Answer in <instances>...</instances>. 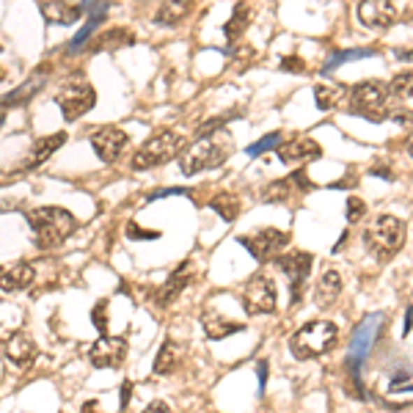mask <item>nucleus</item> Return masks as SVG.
<instances>
[{
	"label": "nucleus",
	"instance_id": "nucleus-1",
	"mask_svg": "<svg viewBox=\"0 0 413 413\" xmlns=\"http://www.w3.org/2000/svg\"><path fill=\"white\" fill-rule=\"evenodd\" d=\"M28 226L36 234V245L42 251L58 248L61 242H66V237L78 229V221L69 210L64 207H36L25 212Z\"/></svg>",
	"mask_w": 413,
	"mask_h": 413
},
{
	"label": "nucleus",
	"instance_id": "nucleus-2",
	"mask_svg": "<svg viewBox=\"0 0 413 413\" xmlns=\"http://www.w3.org/2000/svg\"><path fill=\"white\" fill-rule=\"evenodd\" d=\"M339 342V328L331 320H312L300 325L292 339H289V350L295 358L300 361H312V358H322L328 356Z\"/></svg>",
	"mask_w": 413,
	"mask_h": 413
},
{
	"label": "nucleus",
	"instance_id": "nucleus-3",
	"mask_svg": "<svg viewBox=\"0 0 413 413\" xmlns=\"http://www.w3.org/2000/svg\"><path fill=\"white\" fill-rule=\"evenodd\" d=\"M405 234H408L405 221H400V218H394V215H380V218H375V224H369V229L364 231V242H367V248L372 251L375 259L389 262V259H394V256L403 251Z\"/></svg>",
	"mask_w": 413,
	"mask_h": 413
},
{
	"label": "nucleus",
	"instance_id": "nucleus-4",
	"mask_svg": "<svg viewBox=\"0 0 413 413\" xmlns=\"http://www.w3.org/2000/svg\"><path fill=\"white\" fill-rule=\"evenodd\" d=\"M389 96H391L389 83H383V80H361L347 94V110L353 116H364L369 122H386V119H391V110L386 108Z\"/></svg>",
	"mask_w": 413,
	"mask_h": 413
},
{
	"label": "nucleus",
	"instance_id": "nucleus-5",
	"mask_svg": "<svg viewBox=\"0 0 413 413\" xmlns=\"http://www.w3.org/2000/svg\"><path fill=\"white\" fill-rule=\"evenodd\" d=\"M184 149H187L184 136L171 133V130H163V133H157V136H152L149 140L140 143V149L133 154L130 166H133V171L157 168V166H163V163H168V160H174V157L180 160Z\"/></svg>",
	"mask_w": 413,
	"mask_h": 413
},
{
	"label": "nucleus",
	"instance_id": "nucleus-6",
	"mask_svg": "<svg viewBox=\"0 0 413 413\" xmlns=\"http://www.w3.org/2000/svg\"><path fill=\"white\" fill-rule=\"evenodd\" d=\"M242 306L251 317L256 314H273L278 306V292L270 275L256 273L251 275V281L242 287Z\"/></svg>",
	"mask_w": 413,
	"mask_h": 413
},
{
	"label": "nucleus",
	"instance_id": "nucleus-7",
	"mask_svg": "<svg viewBox=\"0 0 413 413\" xmlns=\"http://www.w3.org/2000/svg\"><path fill=\"white\" fill-rule=\"evenodd\" d=\"M237 242L254 259H259V262H275L281 256V251L287 248L289 234L281 229H259V231H251V234H242Z\"/></svg>",
	"mask_w": 413,
	"mask_h": 413
},
{
	"label": "nucleus",
	"instance_id": "nucleus-8",
	"mask_svg": "<svg viewBox=\"0 0 413 413\" xmlns=\"http://www.w3.org/2000/svg\"><path fill=\"white\" fill-rule=\"evenodd\" d=\"M221 163H224V149L212 138L196 140L190 149H184L182 157H180V168H182V174H187V177H193L198 171H207V168H215Z\"/></svg>",
	"mask_w": 413,
	"mask_h": 413
},
{
	"label": "nucleus",
	"instance_id": "nucleus-9",
	"mask_svg": "<svg viewBox=\"0 0 413 413\" xmlns=\"http://www.w3.org/2000/svg\"><path fill=\"white\" fill-rule=\"evenodd\" d=\"M312 265H314V256L306 254V251H292V254H284L275 259V268L289 278V289H292V303L300 300V292L306 287V278L312 273Z\"/></svg>",
	"mask_w": 413,
	"mask_h": 413
},
{
	"label": "nucleus",
	"instance_id": "nucleus-10",
	"mask_svg": "<svg viewBox=\"0 0 413 413\" xmlns=\"http://www.w3.org/2000/svg\"><path fill=\"white\" fill-rule=\"evenodd\" d=\"M55 105L61 108L66 122H78L96 105V92L89 83H75V86H66L61 94H55Z\"/></svg>",
	"mask_w": 413,
	"mask_h": 413
},
{
	"label": "nucleus",
	"instance_id": "nucleus-11",
	"mask_svg": "<svg viewBox=\"0 0 413 413\" xmlns=\"http://www.w3.org/2000/svg\"><path fill=\"white\" fill-rule=\"evenodd\" d=\"M127 358V336H99L89 350V361L96 369H119Z\"/></svg>",
	"mask_w": 413,
	"mask_h": 413
},
{
	"label": "nucleus",
	"instance_id": "nucleus-12",
	"mask_svg": "<svg viewBox=\"0 0 413 413\" xmlns=\"http://www.w3.org/2000/svg\"><path fill=\"white\" fill-rule=\"evenodd\" d=\"M89 140H92V149L102 163H116L122 157V152L127 149L130 136L119 127H96Z\"/></svg>",
	"mask_w": 413,
	"mask_h": 413
},
{
	"label": "nucleus",
	"instance_id": "nucleus-13",
	"mask_svg": "<svg viewBox=\"0 0 413 413\" xmlns=\"http://www.w3.org/2000/svg\"><path fill=\"white\" fill-rule=\"evenodd\" d=\"M322 154L320 143L314 138H289L281 140V146H275V157L281 163H312Z\"/></svg>",
	"mask_w": 413,
	"mask_h": 413
},
{
	"label": "nucleus",
	"instance_id": "nucleus-14",
	"mask_svg": "<svg viewBox=\"0 0 413 413\" xmlns=\"http://www.w3.org/2000/svg\"><path fill=\"white\" fill-rule=\"evenodd\" d=\"M36 356H39V347H36L34 336L25 333V331L11 333V339L6 342V358H8L17 369L31 367V364L36 361Z\"/></svg>",
	"mask_w": 413,
	"mask_h": 413
},
{
	"label": "nucleus",
	"instance_id": "nucleus-15",
	"mask_svg": "<svg viewBox=\"0 0 413 413\" xmlns=\"http://www.w3.org/2000/svg\"><path fill=\"white\" fill-rule=\"evenodd\" d=\"M47 25H75L86 14V3H39Z\"/></svg>",
	"mask_w": 413,
	"mask_h": 413
},
{
	"label": "nucleus",
	"instance_id": "nucleus-16",
	"mask_svg": "<svg viewBox=\"0 0 413 413\" xmlns=\"http://www.w3.org/2000/svg\"><path fill=\"white\" fill-rule=\"evenodd\" d=\"M358 20L367 28H389L397 20V6L386 0H372V3H358Z\"/></svg>",
	"mask_w": 413,
	"mask_h": 413
},
{
	"label": "nucleus",
	"instance_id": "nucleus-17",
	"mask_svg": "<svg viewBox=\"0 0 413 413\" xmlns=\"http://www.w3.org/2000/svg\"><path fill=\"white\" fill-rule=\"evenodd\" d=\"M380 322L383 317L380 314H372L367 320L361 322L358 328H356V333H353V339H350V347H353V358H350V367H356L361 358H364V353H369V347H372V342H375V336H377V331H380Z\"/></svg>",
	"mask_w": 413,
	"mask_h": 413
},
{
	"label": "nucleus",
	"instance_id": "nucleus-18",
	"mask_svg": "<svg viewBox=\"0 0 413 413\" xmlns=\"http://www.w3.org/2000/svg\"><path fill=\"white\" fill-rule=\"evenodd\" d=\"M193 281V265L190 262H182L174 273H171V278L157 289V306H168V303H174L180 295H182V289Z\"/></svg>",
	"mask_w": 413,
	"mask_h": 413
},
{
	"label": "nucleus",
	"instance_id": "nucleus-19",
	"mask_svg": "<svg viewBox=\"0 0 413 413\" xmlns=\"http://www.w3.org/2000/svg\"><path fill=\"white\" fill-rule=\"evenodd\" d=\"M66 143V133H52V136H45L39 138L34 146H31V152H28V160H25V166L22 168H36V166H42L45 160H50L61 146Z\"/></svg>",
	"mask_w": 413,
	"mask_h": 413
},
{
	"label": "nucleus",
	"instance_id": "nucleus-20",
	"mask_svg": "<svg viewBox=\"0 0 413 413\" xmlns=\"http://www.w3.org/2000/svg\"><path fill=\"white\" fill-rule=\"evenodd\" d=\"M201 328H204L207 339H226V336H231V333L245 331V325H242V322L229 320V317H224L221 312H212V309L201 314Z\"/></svg>",
	"mask_w": 413,
	"mask_h": 413
},
{
	"label": "nucleus",
	"instance_id": "nucleus-21",
	"mask_svg": "<svg viewBox=\"0 0 413 413\" xmlns=\"http://www.w3.org/2000/svg\"><path fill=\"white\" fill-rule=\"evenodd\" d=\"M86 14H89V20H86V25L75 34V39L69 42V52H80V50H83V45L89 42V36L99 28V22L105 20L108 3H86Z\"/></svg>",
	"mask_w": 413,
	"mask_h": 413
},
{
	"label": "nucleus",
	"instance_id": "nucleus-22",
	"mask_svg": "<svg viewBox=\"0 0 413 413\" xmlns=\"http://www.w3.org/2000/svg\"><path fill=\"white\" fill-rule=\"evenodd\" d=\"M34 268L28 262H17V265H8L0 270V289L3 292H20L25 287H31L34 281Z\"/></svg>",
	"mask_w": 413,
	"mask_h": 413
},
{
	"label": "nucleus",
	"instance_id": "nucleus-23",
	"mask_svg": "<svg viewBox=\"0 0 413 413\" xmlns=\"http://www.w3.org/2000/svg\"><path fill=\"white\" fill-rule=\"evenodd\" d=\"M339 295H342V275L336 273V270H325V273L320 275V281H317V292H314L317 306H320V309L333 306V303L339 300Z\"/></svg>",
	"mask_w": 413,
	"mask_h": 413
},
{
	"label": "nucleus",
	"instance_id": "nucleus-24",
	"mask_svg": "<svg viewBox=\"0 0 413 413\" xmlns=\"http://www.w3.org/2000/svg\"><path fill=\"white\" fill-rule=\"evenodd\" d=\"M182 364V347L177 345V342H171V339H166L163 345H160V350H157V356H154V375H171V372H177Z\"/></svg>",
	"mask_w": 413,
	"mask_h": 413
},
{
	"label": "nucleus",
	"instance_id": "nucleus-25",
	"mask_svg": "<svg viewBox=\"0 0 413 413\" xmlns=\"http://www.w3.org/2000/svg\"><path fill=\"white\" fill-rule=\"evenodd\" d=\"M45 80H47V66H42V72H34V75H31V78H28V80H25L14 94L0 96V108H8V105H25L34 94L45 86Z\"/></svg>",
	"mask_w": 413,
	"mask_h": 413
},
{
	"label": "nucleus",
	"instance_id": "nucleus-26",
	"mask_svg": "<svg viewBox=\"0 0 413 413\" xmlns=\"http://www.w3.org/2000/svg\"><path fill=\"white\" fill-rule=\"evenodd\" d=\"M251 20H254V6H251V3H237V6H234V11H231L229 22L224 25L226 39H229V42H237V39L248 31Z\"/></svg>",
	"mask_w": 413,
	"mask_h": 413
},
{
	"label": "nucleus",
	"instance_id": "nucleus-27",
	"mask_svg": "<svg viewBox=\"0 0 413 413\" xmlns=\"http://www.w3.org/2000/svg\"><path fill=\"white\" fill-rule=\"evenodd\" d=\"M136 45V34L127 31V28H108L105 34H99L94 39L92 50L94 52H102V50H122V47Z\"/></svg>",
	"mask_w": 413,
	"mask_h": 413
},
{
	"label": "nucleus",
	"instance_id": "nucleus-28",
	"mask_svg": "<svg viewBox=\"0 0 413 413\" xmlns=\"http://www.w3.org/2000/svg\"><path fill=\"white\" fill-rule=\"evenodd\" d=\"M193 11V3L180 0V3H160V8L154 11V22L157 25H180L184 17Z\"/></svg>",
	"mask_w": 413,
	"mask_h": 413
},
{
	"label": "nucleus",
	"instance_id": "nucleus-29",
	"mask_svg": "<svg viewBox=\"0 0 413 413\" xmlns=\"http://www.w3.org/2000/svg\"><path fill=\"white\" fill-rule=\"evenodd\" d=\"M342 99H347L345 86H333V83H317L314 86V102L320 110H333L342 105Z\"/></svg>",
	"mask_w": 413,
	"mask_h": 413
},
{
	"label": "nucleus",
	"instance_id": "nucleus-30",
	"mask_svg": "<svg viewBox=\"0 0 413 413\" xmlns=\"http://www.w3.org/2000/svg\"><path fill=\"white\" fill-rule=\"evenodd\" d=\"M210 207H212L226 224L237 221V215H240V198H237L234 193H218V196H212Z\"/></svg>",
	"mask_w": 413,
	"mask_h": 413
},
{
	"label": "nucleus",
	"instance_id": "nucleus-31",
	"mask_svg": "<svg viewBox=\"0 0 413 413\" xmlns=\"http://www.w3.org/2000/svg\"><path fill=\"white\" fill-rule=\"evenodd\" d=\"M389 89H391L394 96H413V69H403V72H397V75L391 78Z\"/></svg>",
	"mask_w": 413,
	"mask_h": 413
},
{
	"label": "nucleus",
	"instance_id": "nucleus-32",
	"mask_svg": "<svg viewBox=\"0 0 413 413\" xmlns=\"http://www.w3.org/2000/svg\"><path fill=\"white\" fill-rule=\"evenodd\" d=\"M234 113H226V116H212V119H207V122H201L198 127H196V140H204V138H212V133H218L226 122H229Z\"/></svg>",
	"mask_w": 413,
	"mask_h": 413
},
{
	"label": "nucleus",
	"instance_id": "nucleus-33",
	"mask_svg": "<svg viewBox=\"0 0 413 413\" xmlns=\"http://www.w3.org/2000/svg\"><path fill=\"white\" fill-rule=\"evenodd\" d=\"M295 190V184L289 182V177L287 180H278V182H273L268 190H265V201H281V198H289V193ZM298 193V190H295Z\"/></svg>",
	"mask_w": 413,
	"mask_h": 413
},
{
	"label": "nucleus",
	"instance_id": "nucleus-34",
	"mask_svg": "<svg viewBox=\"0 0 413 413\" xmlns=\"http://www.w3.org/2000/svg\"><path fill=\"white\" fill-rule=\"evenodd\" d=\"M367 55H375V50H342V52H336V55H333V58H331V61H328V64H325V69H322V72H331V69H333V66H336V64H342V61H353V58H367Z\"/></svg>",
	"mask_w": 413,
	"mask_h": 413
},
{
	"label": "nucleus",
	"instance_id": "nucleus-35",
	"mask_svg": "<svg viewBox=\"0 0 413 413\" xmlns=\"http://www.w3.org/2000/svg\"><path fill=\"white\" fill-rule=\"evenodd\" d=\"M273 146H281V133H270V136H265L262 140L251 143V146L245 149V154L256 157V154H265V152H268V149H273Z\"/></svg>",
	"mask_w": 413,
	"mask_h": 413
},
{
	"label": "nucleus",
	"instance_id": "nucleus-36",
	"mask_svg": "<svg viewBox=\"0 0 413 413\" xmlns=\"http://www.w3.org/2000/svg\"><path fill=\"white\" fill-rule=\"evenodd\" d=\"M364 212H367V204H364L361 198H356V196H350V198H347V207H345V215H347V224H358V221L364 218Z\"/></svg>",
	"mask_w": 413,
	"mask_h": 413
},
{
	"label": "nucleus",
	"instance_id": "nucleus-37",
	"mask_svg": "<svg viewBox=\"0 0 413 413\" xmlns=\"http://www.w3.org/2000/svg\"><path fill=\"white\" fill-rule=\"evenodd\" d=\"M92 322L96 331H102V336H108V300H99L92 312Z\"/></svg>",
	"mask_w": 413,
	"mask_h": 413
},
{
	"label": "nucleus",
	"instance_id": "nucleus-38",
	"mask_svg": "<svg viewBox=\"0 0 413 413\" xmlns=\"http://www.w3.org/2000/svg\"><path fill=\"white\" fill-rule=\"evenodd\" d=\"M127 237H130V240H157L160 231H146V229H140L136 221H130V224H127Z\"/></svg>",
	"mask_w": 413,
	"mask_h": 413
},
{
	"label": "nucleus",
	"instance_id": "nucleus-39",
	"mask_svg": "<svg viewBox=\"0 0 413 413\" xmlns=\"http://www.w3.org/2000/svg\"><path fill=\"white\" fill-rule=\"evenodd\" d=\"M281 69H287V72H306V64L298 55H287V58H281Z\"/></svg>",
	"mask_w": 413,
	"mask_h": 413
},
{
	"label": "nucleus",
	"instance_id": "nucleus-40",
	"mask_svg": "<svg viewBox=\"0 0 413 413\" xmlns=\"http://www.w3.org/2000/svg\"><path fill=\"white\" fill-rule=\"evenodd\" d=\"M163 196H187V190H184V187H163V190L149 193L146 201H157V198H163Z\"/></svg>",
	"mask_w": 413,
	"mask_h": 413
},
{
	"label": "nucleus",
	"instance_id": "nucleus-41",
	"mask_svg": "<svg viewBox=\"0 0 413 413\" xmlns=\"http://www.w3.org/2000/svg\"><path fill=\"white\" fill-rule=\"evenodd\" d=\"M140 413H171V408H168V403L166 400H152L146 408Z\"/></svg>",
	"mask_w": 413,
	"mask_h": 413
},
{
	"label": "nucleus",
	"instance_id": "nucleus-42",
	"mask_svg": "<svg viewBox=\"0 0 413 413\" xmlns=\"http://www.w3.org/2000/svg\"><path fill=\"white\" fill-rule=\"evenodd\" d=\"M130 400H133V383H130V380H124V383H122V403H119V405H122V411H127Z\"/></svg>",
	"mask_w": 413,
	"mask_h": 413
},
{
	"label": "nucleus",
	"instance_id": "nucleus-43",
	"mask_svg": "<svg viewBox=\"0 0 413 413\" xmlns=\"http://www.w3.org/2000/svg\"><path fill=\"white\" fill-rule=\"evenodd\" d=\"M80 413H105V411H102L99 400H89V403H83V408H80Z\"/></svg>",
	"mask_w": 413,
	"mask_h": 413
},
{
	"label": "nucleus",
	"instance_id": "nucleus-44",
	"mask_svg": "<svg viewBox=\"0 0 413 413\" xmlns=\"http://www.w3.org/2000/svg\"><path fill=\"white\" fill-rule=\"evenodd\" d=\"M411 325H413V306L408 309V314H405V325H403V333H411Z\"/></svg>",
	"mask_w": 413,
	"mask_h": 413
},
{
	"label": "nucleus",
	"instance_id": "nucleus-45",
	"mask_svg": "<svg viewBox=\"0 0 413 413\" xmlns=\"http://www.w3.org/2000/svg\"><path fill=\"white\" fill-rule=\"evenodd\" d=\"M405 149H408V154H411V157H413V136L408 138V143H405Z\"/></svg>",
	"mask_w": 413,
	"mask_h": 413
},
{
	"label": "nucleus",
	"instance_id": "nucleus-46",
	"mask_svg": "<svg viewBox=\"0 0 413 413\" xmlns=\"http://www.w3.org/2000/svg\"><path fill=\"white\" fill-rule=\"evenodd\" d=\"M3 119H6V113H0V124H3Z\"/></svg>",
	"mask_w": 413,
	"mask_h": 413
},
{
	"label": "nucleus",
	"instance_id": "nucleus-47",
	"mask_svg": "<svg viewBox=\"0 0 413 413\" xmlns=\"http://www.w3.org/2000/svg\"><path fill=\"white\" fill-rule=\"evenodd\" d=\"M0 270H3V268H0Z\"/></svg>",
	"mask_w": 413,
	"mask_h": 413
}]
</instances>
